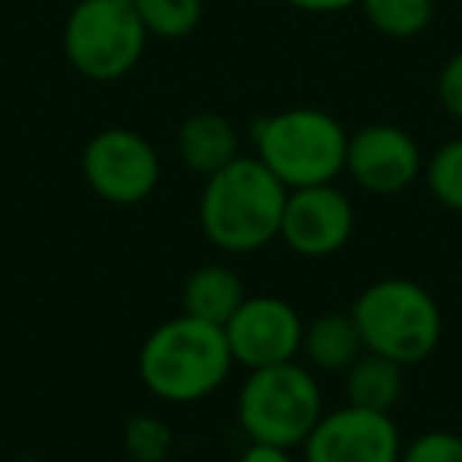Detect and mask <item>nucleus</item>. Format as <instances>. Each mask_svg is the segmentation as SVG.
<instances>
[{"label":"nucleus","mask_w":462,"mask_h":462,"mask_svg":"<svg viewBox=\"0 0 462 462\" xmlns=\"http://www.w3.org/2000/svg\"><path fill=\"white\" fill-rule=\"evenodd\" d=\"M289 187L257 159L238 155L209 174L199 193V228L225 254H254L270 247L282 231Z\"/></svg>","instance_id":"obj_1"},{"label":"nucleus","mask_w":462,"mask_h":462,"mask_svg":"<svg viewBox=\"0 0 462 462\" xmlns=\"http://www.w3.org/2000/svg\"><path fill=\"white\" fill-rule=\"evenodd\" d=\"M235 358L222 327L197 317H174L143 339L136 371L155 399L168 405H193L222 390Z\"/></svg>","instance_id":"obj_2"},{"label":"nucleus","mask_w":462,"mask_h":462,"mask_svg":"<svg viewBox=\"0 0 462 462\" xmlns=\"http://www.w3.org/2000/svg\"><path fill=\"white\" fill-rule=\"evenodd\" d=\"M348 314L367 352L383 355L402 367L421 365L440 346V304L415 279H377L355 298Z\"/></svg>","instance_id":"obj_3"},{"label":"nucleus","mask_w":462,"mask_h":462,"mask_svg":"<svg viewBox=\"0 0 462 462\" xmlns=\"http://www.w3.org/2000/svg\"><path fill=\"white\" fill-rule=\"evenodd\" d=\"M257 159L289 190L333 184L346 171L348 130L323 108H285L254 121Z\"/></svg>","instance_id":"obj_4"},{"label":"nucleus","mask_w":462,"mask_h":462,"mask_svg":"<svg viewBox=\"0 0 462 462\" xmlns=\"http://www.w3.org/2000/svg\"><path fill=\"white\" fill-rule=\"evenodd\" d=\"M323 415V393L308 365L285 361L247 371L238 390V424L251 443L295 449Z\"/></svg>","instance_id":"obj_5"},{"label":"nucleus","mask_w":462,"mask_h":462,"mask_svg":"<svg viewBox=\"0 0 462 462\" xmlns=\"http://www.w3.org/2000/svg\"><path fill=\"white\" fill-rule=\"evenodd\" d=\"M149 32L134 0H77L64 20V58L96 83L124 79L146 51Z\"/></svg>","instance_id":"obj_6"},{"label":"nucleus","mask_w":462,"mask_h":462,"mask_svg":"<svg viewBox=\"0 0 462 462\" xmlns=\"http://www.w3.org/2000/svg\"><path fill=\"white\" fill-rule=\"evenodd\" d=\"M83 178L96 197L115 206H136L159 187L162 162L155 146L130 127H105L83 149Z\"/></svg>","instance_id":"obj_7"},{"label":"nucleus","mask_w":462,"mask_h":462,"mask_svg":"<svg viewBox=\"0 0 462 462\" xmlns=\"http://www.w3.org/2000/svg\"><path fill=\"white\" fill-rule=\"evenodd\" d=\"M222 329L228 339L231 358L245 371L285 365V361H298V355H301L304 320L279 295L245 298Z\"/></svg>","instance_id":"obj_8"},{"label":"nucleus","mask_w":462,"mask_h":462,"mask_svg":"<svg viewBox=\"0 0 462 462\" xmlns=\"http://www.w3.org/2000/svg\"><path fill=\"white\" fill-rule=\"evenodd\" d=\"M301 447L304 462H399L405 443L390 411L346 402L323 411Z\"/></svg>","instance_id":"obj_9"},{"label":"nucleus","mask_w":462,"mask_h":462,"mask_svg":"<svg viewBox=\"0 0 462 462\" xmlns=\"http://www.w3.org/2000/svg\"><path fill=\"white\" fill-rule=\"evenodd\" d=\"M424 171V155L415 136L399 124H367L348 134L346 174L374 197H396L409 190Z\"/></svg>","instance_id":"obj_10"},{"label":"nucleus","mask_w":462,"mask_h":462,"mask_svg":"<svg viewBox=\"0 0 462 462\" xmlns=\"http://www.w3.org/2000/svg\"><path fill=\"white\" fill-rule=\"evenodd\" d=\"M352 231L355 206L339 187L317 184L289 190L279 238L291 254L308 260L333 257L352 241Z\"/></svg>","instance_id":"obj_11"},{"label":"nucleus","mask_w":462,"mask_h":462,"mask_svg":"<svg viewBox=\"0 0 462 462\" xmlns=\"http://www.w3.org/2000/svg\"><path fill=\"white\" fill-rule=\"evenodd\" d=\"M238 130L218 111H193L178 127V155L190 171L209 174L222 171L225 165L238 159Z\"/></svg>","instance_id":"obj_12"},{"label":"nucleus","mask_w":462,"mask_h":462,"mask_svg":"<svg viewBox=\"0 0 462 462\" xmlns=\"http://www.w3.org/2000/svg\"><path fill=\"white\" fill-rule=\"evenodd\" d=\"M361 352H365V342H361V333L348 310H327L304 323L301 358L310 371L346 374Z\"/></svg>","instance_id":"obj_13"},{"label":"nucleus","mask_w":462,"mask_h":462,"mask_svg":"<svg viewBox=\"0 0 462 462\" xmlns=\"http://www.w3.org/2000/svg\"><path fill=\"white\" fill-rule=\"evenodd\" d=\"M245 282L235 270L222 263H203L187 276L180 289V304L187 317H197L212 327H225L245 301Z\"/></svg>","instance_id":"obj_14"},{"label":"nucleus","mask_w":462,"mask_h":462,"mask_svg":"<svg viewBox=\"0 0 462 462\" xmlns=\"http://www.w3.org/2000/svg\"><path fill=\"white\" fill-rule=\"evenodd\" d=\"M405 390V367L377 352H361L346 371V402L371 411H393Z\"/></svg>","instance_id":"obj_15"},{"label":"nucleus","mask_w":462,"mask_h":462,"mask_svg":"<svg viewBox=\"0 0 462 462\" xmlns=\"http://www.w3.org/2000/svg\"><path fill=\"white\" fill-rule=\"evenodd\" d=\"M358 7L374 32L396 42L421 35L437 14L434 0H361Z\"/></svg>","instance_id":"obj_16"},{"label":"nucleus","mask_w":462,"mask_h":462,"mask_svg":"<svg viewBox=\"0 0 462 462\" xmlns=\"http://www.w3.org/2000/svg\"><path fill=\"white\" fill-rule=\"evenodd\" d=\"M149 39L178 42L203 23V0H134Z\"/></svg>","instance_id":"obj_17"},{"label":"nucleus","mask_w":462,"mask_h":462,"mask_svg":"<svg viewBox=\"0 0 462 462\" xmlns=\"http://www.w3.org/2000/svg\"><path fill=\"white\" fill-rule=\"evenodd\" d=\"M424 180L428 190L440 206L462 212V136L443 143L428 162H424Z\"/></svg>","instance_id":"obj_18"},{"label":"nucleus","mask_w":462,"mask_h":462,"mask_svg":"<svg viewBox=\"0 0 462 462\" xmlns=\"http://www.w3.org/2000/svg\"><path fill=\"white\" fill-rule=\"evenodd\" d=\"M171 443V428L155 415H134L124 424V449L134 462H165Z\"/></svg>","instance_id":"obj_19"},{"label":"nucleus","mask_w":462,"mask_h":462,"mask_svg":"<svg viewBox=\"0 0 462 462\" xmlns=\"http://www.w3.org/2000/svg\"><path fill=\"white\" fill-rule=\"evenodd\" d=\"M399 462H462V434L456 430H424L402 447Z\"/></svg>","instance_id":"obj_20"},{"label":"nucleus","mask_w":462,"mask_h":462,"mask_svg":"<svg viewBox=\"0 0 462 462\" xmlns=\"http://www.w3.org/2000/svg\"><path fill=\"white\" fill-rule=\"evenodd\" d=\"M437 98L449 117L462 121V48L443 60L440 73H437Z\"/></svg>","instance_id":"obj_21"},{"label":"nucleus","mask_w":462,"mask_h":462,"mask_svg":"<svg viewBox=\"0 0 462 462\" xmlns=\"http://www.w3.org/2000/svg\"><path fill=\"white\" fill-rule=\"evenodd\" d=\"M291 10H301L310 16H329V14H346V10L358 7L361 0H282Z\"/></svg>","instance_id":"obj_22"},{"label":"nucleus","mask_w":462,"mask_h":462,"mask_svg":"<svg viewBox=\"0 0 462 462\" xmlns=\"http://www.w3.org/2000/svg\"><path fill=\"white\" fill-rule=\"evenodd\" d=\"M238 462H295L291 449L273 447V443H247V449L238 456Z\"/></svg>","instance_id":"obj_23"}]
</instances>
